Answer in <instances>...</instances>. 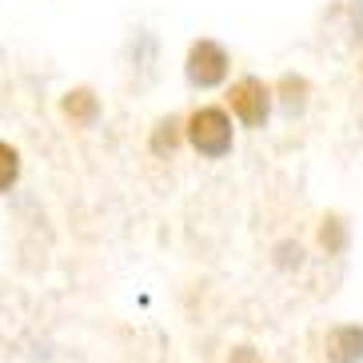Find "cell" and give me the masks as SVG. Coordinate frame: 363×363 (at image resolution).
Returning <instances> with one entry per match:
<instances>
[{"label":"cell","mask_w":363,"mask_h":363,"mask_svg":"<svg viewBox=\"0 0 363 363\" xmlns=\"http://www.w3.org/2000/svg\"><path fill=\"white\" fill-rule=\"evenodd\" d=\"M188 140L203 156H228L232 152V120L220 112V108H200L192 120H188Z\"/></svg>","instance_id":"obj_1"},{"label":"cell","mask_w":363,"mask_h":363,"mask_svg":"<svg viewBox=\"0 0 363 363\" xmlns=\"http://www.w3.org/2000/svg\"><path fill=\"white\" fill-rule=\"evenodd\" d=\"M228 100H232V112L240 120H244L247 128H259L267 120V112H272V92H267L259 80H240V84H232V92H228Z\"/></svg>","instance_id":"obj_2"},{"label":"cell","mask_w":363,"mask_h":363,"mask_svg":"<svg viewBox=\"0 0 363 363\" xmlns=\"http://www.w3.org/2000/svg\"><path fill=\"white\" fill-rule=\"evenodd\" d=\"M228 76V56L216 40H196L188 52V80L200 88H212Z\"/></svg>","instance_id":"obj_3"},{"label":"cell","mask_w":363,"mask_h":363,"mask_svg":"<svg viewBox=\"0 0 363 363\" xmlns=\"http://www.w3.org/2000/svg\"><path fill=\"white\" fill-rule=\"evenodd\" d=\"M328 359L331 363H363V328L347 323L328 335Z\"/></svg>","instance_id":"obj_4"},{"label":"cell","mask_w":363,"mask_h":363,"mask_svg":"<svg viewBox=\"0 0 363 363\" xmlns=\"http://www.w3.org/2000/svg\"><path fill=\"white\" fill-rule=\"evenodd\" d=\"M65 112L72 120H80V124H92V120H96V96H92L88 88H80V92H72V96L65 100Z\"/></svg>","instance_id":"obj_5"},{"label":"cell","mask_w":363,"mask_h":363,"mask_svg":"<svg viewBox=\"0 0 363 363\" xmlns=\"http://www.w3.org/2000/svg\"><path fill=\"white\" fill-rule=\"evenodd\" d=\"M16 176H21V156H16V148L0 144V192H9Z\"/></svg>","instance_id":"obj_6"},{"label":"cell","mask_w":363,"mask_h":363,"mask_svg":"<svg viewBox=\"0 0 363 363\" xmlns=\"http://www.w3.org/2000/svg\"><path fill=\"white\" fill-rule=\"evenodd\" d=\"M176 128H180V124H176V120H164L160 124V132H156V140H152V148L156 152H164V148H176Z\"/></svg>","instance_id":"obj_7"}]
</instances>
